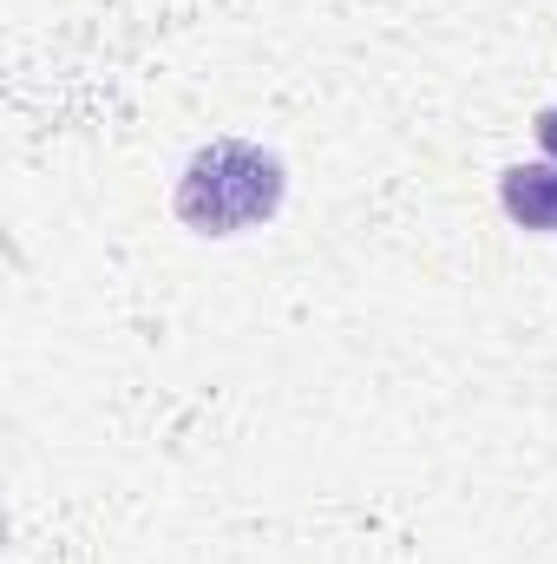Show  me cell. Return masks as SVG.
<instances>
[{
  "label": "cell",
  "instance_id": "obj_1",
  "mask_svg": "<svg viewBox=\"0 0 557 564\" xmlns=\"http://www.w3.org/2000/svg\"><path fill=\"white\" fill-rule=\"evenodd\" d=\"M282 210V158L263 144L217 139L204 144L184 177H177V217L204 237H237L256 230Z\"/></svg>",
  "mask_w": 557,
  "mask_h": 564
},
{
  "label": "cell",
  "instance_id": "obj_2",
  "mask_svg": "<svg viewBox=\"0 0 557 564\" xmlns=\"http://www.w3.org/2000/svg\"><path fill=\"white\" fill-rule=\"evenodd\" d=\"M499 204L525 230H557V164H512L499 184Z\"/></svg>",
  "mask_w": 557,
  "mask_h": 564
},
{
  "label": "cell",
  "instance_id": "obj_3",
  "mask_svg": "<svg viewBox=\"0 0 557 564\" xmlns=\"http://www.w3.org/2000/svg\"><path fill=\"white\" fill-rule=\"evenodd\" d=\"M538 139H545V151L557 158V106H551V112H538Z\"/></svg>",
  "mask_w": 557,
  "mask_h": 564
}]
</instances>
